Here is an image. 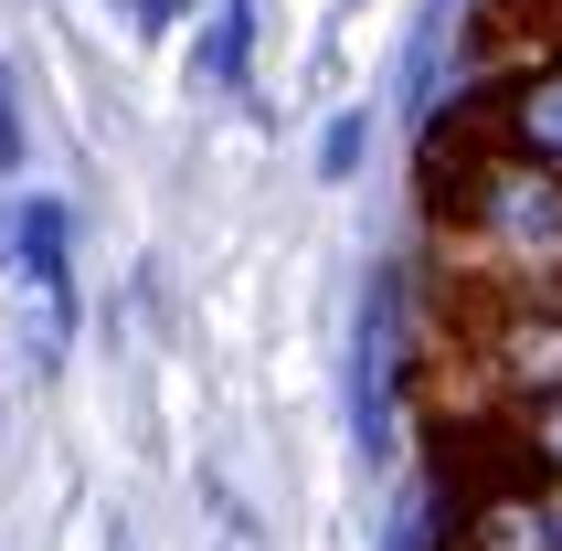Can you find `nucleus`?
I'll list each match as a JSON object with an SVG mask.
<instances>
[{"mask_svg": "<svg viewBox=\"0 0 562 551\" xmlns=\"http://www.w3.org/2000/svg\"><path fill=\"white\" fill-rule=\"evenodd\" d=\"M446 245L468 255L477 286H531V276H562V170L552 159L499 149L477 170V191L436 223Z\"/></svg>", "mask_w": 562, "mask_h": 551, "instance_id": "nucleus-1", "label": "nucleus"}, {"mask_svg": "<svg viewBox=\"0 0 562 551\" xmlns=\"http://www.w3.org/2000/svg\"><path fill=\"white\" fill-rule=\"evenodd\" d=\"M468 361H477L488 393H552V382H562V276L477 286V307H468Z\"/></svg>", "mask_w": 562, "mask_h": 551, "instance_id": "nucleus-2", "label": "nucleus"}, {"mask_svg": "<svg viewBox=\"0 0 562 551\" xmlns=\"http://www.w3.org/2000/svg\"><path fill=\"white\" fill-rule=\"evenodd\" d=\"M488 106H499V138L520 159H552V170H562V43L509 54L499 75H488Z\"/></svg>", "mask_w": 562, "mask_h": 551, "instance_id": "nucleus-3", "label": "nucleus"}, {"mask_svg": "<svg viewBox=\"0 0 562 551\" xmlns=\"http://www.w3.org/2000/svg\"><path fill=\"white\" fill-rule=\"evenodd\" d=\"M436 551H562V477H520V488H499L488 509H468V520L446 530Z\"/></svg>", "mask_w": 562, "mask_h": 551, "instance_id": "nucleus-4", "label": "nucleus"}, {"mask_svg": "<svg viewBox=\"0 0 562 551\" xmlns=\"http://www.w3.org/2000/svg\"><path fill=\"white\" fill-rule=\"evenodd\" d=\"M509 414V435H520V457L541 466V477H562V382L552 393H488Z\"/></svg>", "mask_w": 562, "mask_h": 551, "instance_id": "nucleus-5", "label": "nucleus"}, {"mask_svg": "<svg viewBox=\"0 0 562 551\" xmlns=\"http://www.w3.org/2000/svg\"><path fill=\"white\" fill-rule=\"evenodd\" d=\"M64 234H75L64 202H32V213H22V276L43 286V297H64Z\"/></svg>", "mask_w": 562, "mask_h": 551, "instance_id": "nucleus-6", "label": "nucleus"}, {"mask_svg": "<svg viewBox=\"0 0 562 551\" xmlns=\"http://www.w3.org/2000/svg\"><path fill=\"white\" fill-rule=\"evenodd\" d=\"M361 149H372V117H340V127H329V149H318V170H329V181H350V170H361Z\"/></svg>", "mask_w": 562, "mask_h": 551, "instance_id": "nucleus-7", "label": "nucleus"}, {"mask_svg": "<svg viewBox=\"0 0 562 551\" xmlns=\"http://www.w3.org/2000/svg\"><path fill=\"white\" fill-rule=\"evenodd\" d=\"M0 170H22V117H11V86H0Z\"/></svg>", "mask_w": 562, "mask_h": 551, "instance_id": "nucleus-8", "label": "nucleus"}]
</instances>
